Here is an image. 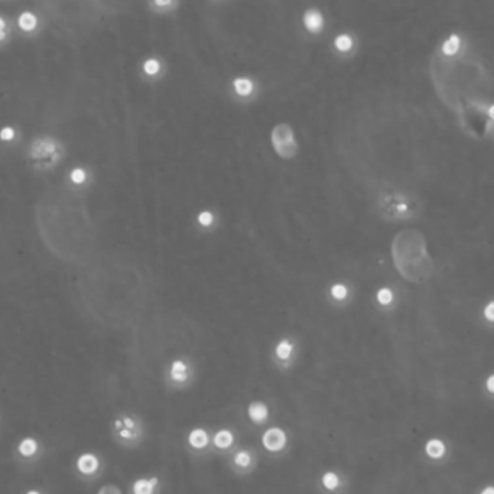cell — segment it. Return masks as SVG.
<instances>
[{"instance_id": "cell-1", "label": "cell", "mask_w": 494, "mask_h": 494, "mask_svg": "<svg viewBox=\"0 0 494 494\" xmlns=\"http://www.w3.org/2000/svg\"><path fill=\"white\" fill-rule=\"evenodd\" d=\"M392 256L399 273L412 283L429 279L433 272L427 240L418 230H403L397 233L392 243Z\"/></svg>"}, {"instance_id": "cell-2", "label": "cell", "mask_w": 494, "mask_h": 494, "mask_svg": "<svg viewBox=\"0 0 494 494\" xmlns=\"http://www.w3.org/2000/svg\"><path fill=\"white\" fill-rule=\"evenodd\" d=\"M148 430L143 419L134 412H120L111 422L113 439L125 448H137L146 439Z\"/></svg>"}, {"instance_id": "cell-3", "label": "cell", "mask_w": 494, "mask_h": 494, "mask_svg": "<svg viewBox=\"0 0 494 494\" xmlns=\"http://www.w3.org/2000/svg\"><path fill=\"white\" fill-rule=\"evenodd\" d=\"M61 156H63V146L52 137L35 139L29 148L31 161L41 168H51L60 161Z\"/></svg>"}, {"instance_id": "cell-4", "label": "cell", "mask_w": 494, "mask_h": 494, "mask_svg": "<svg viewBox=\"0 0 494 494\" xmlns=\"http://www.w3.org/2000/svg\"><path fill=\"white\" fill-rule=\"evenodd\" d=\"M227 467L237 477H249L259 467V454L253 447L238 445L227 455Z\"/></svg>"}, {"instance_id": "cell-5", "label": "cell", "mask_w": 494, "mask_h": 494, "mask_svg": "<svg viewBox=\"0 0 494 494\" xmlns=\"http://www.w3.org/2000/svg\"><path fill=\"white\" fill-rule=\"evenodd\" d=\"M315 489L318 494H347L350 478L340 468H327L315 477Z\"/></svg>"}, {"instance_id": "cell-6", "label": "cell", "mask_w": 494, "mask_h": 494, "mask_svg": "<svg viewBox=\"0 0 494 494\" xmlns=\"http://www.w3.org/2000/svg\"><path fill=\"white\" fill-rule=\"evenodd\" d=\"M260 448L272 458H280L286 455L291 448V439L288 432L282 427H269L260 435Z\"/></svg>"}, {"instance_id": "cell-7", "label": "cell", "mask_w": 494, "mask_h": 494, "mask_svg": "<svg viewBox=\"0 0 494 494\" xmlns=\"http://www.w3.org/2000/svg\"><path fill=\"white\" fill-rule=\"evenodd\" d=\"M270 140H272L273 149L283 159H291L298 152V145L294 136V130L286 123H279L272 129Z\"/></svg>"}, {"instance_id": "cell-8", "label": "cell", "mask_w": 494, "mask_h": 494, "mask_svg": "<svg viewBox=\"0 0 494 494\" xmlns=\"http://www.w3.org/2000/svg\"><path fill=\"white\" fill-rule=\"evenodd\" d=\"M211 432L205 427H194L187 432L184 444L187 451L194 457H205L213 452L211 448Z\"/></svg>"}, {"instance_id": "cell-9", "label": "cell", "mask_w": 494, "mask_h": 494, "mask_svg": "<svg viewBox=\"0 0 494 494\" xmlns=\"http://www.w3.org/2000/svg\"><path fill=\"white\" fill-rule=\"evenodd\" d=\"M240 433L236 428L220 427L211 432V448L217 455H229L238 447Z\"/></svg>"}, {"instance_id": "cell-10", "label": "cell", "mask_w": 494, "mask_h": 494, "mask_svg": "<svg viewBox=\"0 0 494 494\" xmlns=\"http://www.w3.org/2000/svg\"><path fill=\"white\" fill-rule=\"evenodd\" d=\"M379 201H380V208L383 214L389 215V217L405 218V217L413 214L409 199L402 194H383Z\"/></svg>"}, {"instance_id": "cell-11", "label": "cell", "mask_w": 494, "mask_h": 494, "mask_svg": "<svg viewBox=\"0 0 494 494\" xmlns=\"http://www.w3.org/2000/svg\"><path fill=\"white\" fill-rule=\"evenodd\" d=\"M302 28L311 36L323 35L327 28V19L321 9L308 7L302 15Z\"/></svg>"}, {"instance_id": "cell-12", "label": "cell", "mask_w": 494, "mask_h": 494, "mask_svg": "<svg viewBox=\"0 0 494 494\" xmlns=\"http://www.w3.org/2000/svg\"><path fill=\"white\" fill-rule=\"evenodd\" d=\"M331 48L338 58H350L356 54L359 48V41L351 32H340L334 36Z\"/></svg>"}, {"instance_id": "cell-13", "label": "cell", "mask_w": 494, "mask_h": 494, "mask_svg": "<svg viewBox=\"0 0 494 494\" xmlns=\"http://www.w3.org/2000/svg\"><path fill=\"white\" fill-rule=\"evenodd\" d=\"M193 380L191 367L182 360H175L168 370V383L172 387L181 389L188 386Z\"/></svg>"}, {"instance_id": "cell-14", "label": "cell", "mask_w": 494, "mask_h": 494, "mask_svg": "<svg viewBox=\"0 0 494 494\" xmlns=\"http://www.w3.org/2000/svg\"><path fill=\"white\" fill-rule=\"evenodd\" d=\"M162 480L159 475L139 477L133 480L130 486V494H161L162 493Z\"/></svg>"}, {"instance_id": "cell-15", "label": "cell", "mask_w": 494, "mask_h": 494, "mask_svg": "<svg viewBox=\"0 0 494 494\" xmlns=\"http://www.w3.org/2000/svg\"><path fill=\"white\" fill-rule=\"evenodd\" d=\"M247 419L252 425L263 428L270 421V408L262 400H253L247 406Z\"/></svg>"}, {"instance_id": "cell-16", "label": "cell", "mask_w": 494, "mask_h": 494, "mask_svg": "<svg viewBox=\"0 0 494 494\" xmlns=\"http://www.w3.org/2000/svg\"><path fill=\"white\" fill-rule=\"evenodd\" d=\"M140 71L145 78L155 81L165 74V61L158 55H149L142 61Z\"/></svg>"}, {"instance_id": "cell-17", "label": "cell", "mask_w": 494, "mask_h": 494, "mask_svg": "<svg viewBox=\"0 0 494 494\" xmlns=\"http://www.w3.org/2000/svg\"><path fill=\"white\" fill-rule=\"evenodd\" d=\"M77 468L78 471L86 477H94L101 471L103 461L93 452H86L78 457L77 460Z\"/></svg>"}, {"instance_id": "cell-18", "label": "cell", "mask_w": 494, "mask_h": 494, "mask_svg": "<svg viewBox=\"0 0 494 494\" xmlns=\"http://www.w3.org/2000/svg\"><path fill=\"white\" fill-rule=\"evenodd\" d=\"M231 90L240 99H250L258 90V83L249 75H238L231 81Z\"/></svg>"}, {"instance_id": "cell-19", "label": "cell", "mask_w": 494, "mask_h": 494, "mask_svg": "<svg viewBox=\"0 0 494 494\" xmlns=\"http://www.w3.org/2000/svg\"><path fill=\"white\" fill-rule=\"evenodd\" d=\"M181 0H148L151 12L156 15H171L179 7Z\"/></svg>"}, {"instance_id": "cell-20", "label": "cell", "mask_w": 494, "mask_h": 494, "mask_svg": "<svg viewBox=\"0 0 494 494\" xmlns=\"http://www.w3.org/2000/svg\"><path fill=\"white\" fill-rule=\"evenodd\" d=\"M36 25H38V19L31 12H25V13H22L21 16H19V26H21L23 31H26V32L33 31L36 28Z\"/></svg>"}, {"instance_id": "cell-21", "label": "cell", "mask_w": 494, "mask_h": 494, "mask_svg": "<svg viewBox=\"0 0 494 494\" xmlns=\"http://www.w3.org/2000/svg\"><path fill=\"white\" fill-rule=\"evenodd\" d=\"M444 451H445V447L439 439H430L427 444V454L432 458H439L444 454Z\"/></svg>"}, {"instance_id": "cell-22", "label": "cell", "mask_w": 494, "mask_h": 494, "mask_svg": "<svg viewBox=\"0 0 494 494\" xmlns=\"http://www.w3.org/2000/svg\"><path fill=\"white\" fill-rule=\"evenodd\" d=\"M292 350H294V347L289 341H280L276 347V356H278L280 362H288L291 354H292Z\"/></svg>"}, {"instance_id": "cell-23", "label": "cell", "mask_w": 494, "mask_h": 494, "mask_svg": "<svg viewBox=\"0 0 494 494\" xmlns=\"http://www.w3.org/2000/svg\"><path fill=\"white\" fill-rule=\"evenodd\" d=\"M460 43H461L460 36H458V35H451V36L444 42V45H442V51H444V54H445V55H454V54L458 51Z\"/></svg>"}, {"instance_id": "cell-24", "label": "cell", "mask_w": 494, "mask_h": 494, "mask_svg": "<svg viewBox=\"0 0 494 494\" xmlns=\"http://www.w3.org/2000/svg\"><path fill=\"white\" fill-rule=\"evenodd\" d=\"M36 450H38V444H36V441L32 439V438H26V439H23L21 442V445H19V451H21L22 455H25V457H31V455H33V454L36 452Z\"/></svg>"}, {"instance_id": "cell-25", "label": "cell", "mask_w": 494, "mask_h": 494, "mask_svg": "<svg viewBox=\"0 0 494 494\" xmlns=\"http://www.w3.org/2000/svg\"><path fill=\"white\" fill-rule=\"evenodd\" d=\"M69 178H71V181H72L74 184H83L87 178L86 171H84L83 168H75V169L71 171Z\"/></svg>"}, {"instance_id": "cell-26", "label": "cell", "mask_w": 494, "mask_h": 494, "mask_svg": "<svg viewBox=\"0 0 494 494\" xmlns=\"http://www.w3.org/2000/svg\"><path fill=\"white\" fill-rule=\"evenodd\" d=\"M331 294H332V296H334L335 299H344V298L347 296V289H345L344 285L337 283V285H334V286L331 288Z\"/></svg>"}, {"instance_id": "cell-27", "label": "cell", "mask_w": 494, "mask_h": 494, "mask_svg": "<svg viewBox=\"0 0 494 494\" xmlns=\"http://www.w3.org/2000/svg\"><path fill=\"white\" fill-rule=\"evenodd\" d=\"M392 298H393V295H392V292H390L389 289H380L379 294H377V299H379L380 303H383V305L390 303V302H392Z\"/></svg>"}, {"instance_id": "cell-28", "label": "cell", "mask_w": 494, "mask_h": 494, "mask_svg": "<svg viewBox=\"0 0 494 494\" xmlns=\"http://www.w3.org/2000/svg\"><path fill=\"white\" fill-rule=\"evenodd\" d=\"M15 137V129L7 126V128H3L0 130V139L4 140V142H10L12 139Z\"/></svg>"}, {"instance_id": "cell-29", "label": "cell", "mask_w": 494, "mask_h": 494, "mask_svg": "<svg viewBox=\"0 0 494 494\" xmlns=\"http://www.w3.org/2000/svg\"><path fill=\"white\" fill-rule=\"evenodd\" d=\"M97 494H122V490L116 484H106L99 490Z\"/></svg>"}, {"instance_id": "cell-30", "label": "cell", "mask_w": 494, "mask_h": 494, "mask_svg": "<svg viewBox=\"0 0 494 494\" xmlns=\"http://www.w3.org/2000/svg\"><path fill=\"white\" fill-rule=\"evenodd\" d=\"M198 220H199V223H201L202 226H210V224L213 223V214L208 213V211H204V213L199 214Z\"/></svg>"}, {"instance_id": "cell-31", "label": "cell", "mask_w": 494, "mask_h": 494, "mask_svg": "<svg viewBox=\"0 0 494 494\" xmlns=\"http://www.w3.org/2000/svg\"><path fill=\"white\" fill-rule=\"evenodd\" d=\"M484 314H486L487 320H490V321H494V302H492V303H489V305L486 306V311H484Z\"/></svg>"}, {"instance_id": "cell-32", "label": "cell", "mask_w": 494, "mask_h": 494, "mask_svg": "<svg viewBox=\"0 0 494 494\" xmlns=\"http://www.w3.org/2000/svg\"><path fill=\"white\" fill-rule=\"evenodd\" d=\"M4 26H6V23H4V21L0 18V41L6 38V33H4V31H3V29H4Z\"/></svg>"}, {"instance_id": "cell-33", "label": "cell", "mask_w": 494, "mask_h": 494, "mask_svg": "<svg viewBox=\"0 0 494 494\" xmlns=\"http://www.w3.org/2000/svg\"><path fill=\"white\" fill-rule=\"evenodd\" d=\"M487 389H489L492 393H494V374L493 376H490L489 380H487Z\"/></svg>"}, {"instance_id": "cell-34", "label": "cell", "mask_w": 494, "mask_h": 494, "mask_svg": "<svg viewBox=\"0 0 494 494\" xmlns=\"http://www.w3.org/2000/svg\"><path fill=\"white\" fill-rule=\"evenodd\" d=\"M481 494H494V487H487L484 492H481Z\"/></svg>"}, {"instance_id": "cell-35", "label": "cell", "mask_w": 494, "mask_h": 494, "mask_svg": "<svg viewBox=\"0 0 494 494\" xmlns=\"http://www.w3.org/2000/svg\"><path fill=\"white\" fill-rule=\"evenodd\" d=\"M489 114H490V117L494 120V106H492V107L489 108Z\"/></svg>"}, {"instance_id": "cell-36", "label": "cell", "mask_w": 494, "mask_h": 494, "mask_svg": "<svg viewBox=\"0 0 494 494\" xmlns=\"http://www.w3.org/2000/svg\"><path fill=\"white\" fill-rule=\"evenodd\" d=\"M26 494H41V493H39V492H36V490H29V492H28Z\"/></svg>"}, {"instance_id": "cell-37", "label": "cell", "mask_w": 494, "mask_h": 494, "mask_svg": "<svg viewBox=\"0 0 494 494\" xmlns=\"http://www.w3.org/2000/svg\"><path fill=\"white\" fill-rule=\"evenodd\" d=\"M214 1H220V0H214Z\"/></svg>"}]
</instances>
